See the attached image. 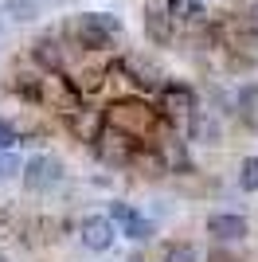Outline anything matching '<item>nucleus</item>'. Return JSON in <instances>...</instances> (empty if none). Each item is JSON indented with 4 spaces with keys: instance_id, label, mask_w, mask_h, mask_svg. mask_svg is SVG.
<instances>
[{
    "instance_id": "obj_16",
    "label": "nucleus",
    "mask_w": 258,
    "mask_h": 262,
    "mask_svg": "<svg viewBox=\"0 0 258 262\" xmlns=\"http://www.w3.org/2000/svg\"><path fill=\"white\" fill-rule=\"evenodd\" d=\"M0 262H8V258H4V254H0Z\"/></svg>"
},
{
    "instance_id": "obj_1",
    "label": "nucleus",
    "mask_w": 258,
    "mask_h": 262,
    "mask_svg": "<svg viewBox=\"0 0 258 262\" xmlns=\"http://www.w3.org/2000/svg\"><path fill=\"white\" fill-rule=\"evenodd\" d=\"M118 32H121V24L114 20V16H106V12H90V16H82L78 28H75V35H78L82 47H106Z\"/></svg>"
},
{
    "instance_id": "obj_8",
    "label": "nucleus",
    "mask_w": 258,
    "mask_h": 262,
    "mask_svg": "<svg viewBox=\"0 0 258 262\" xmlns=\"http://www.w3.org/2000/svg\"><path fill=\"white\" fill-rule=\"evenodd\" d=\"M239 188L243 192H258V157H247L239 164Z\"/></svg>"
},
{
    "instance_id": "obj_7",
    "label": "nucleus",
    "mask_w": 258,
    "mask_h": 262,
    "mask_svg": "<svg viewBox=\"0 0 258 262\" xmlns=\"http://www.w3.org/2000/svg\"><path fill=\"white\" fill-rule=\"evenodd\" d=\"M35 59H39L43 67H59L63 63V51H59V43H55L51 35H43L39 43H35Z\"/></svg>"
},
{
    "instance_id": "obj_2",
    "label": "nucleus",
    "mask_w": 258,
    "mask_h": 262,
    "mask_svg": "<svg viewBox=\"0 0 258 262\" xmlns=\"http://www.w3.org/2000/svg\"><path fill=\"white\" fill-rule=\"evenodd\" d=\"M78 235H82V247H90V251H110L114 247V219L90 215V219H82Z\"/></svg>"
},
{
    "instance_id": "obj_12",
    "label": "nucleus",
    "mask_w": 258,
    "mask_h": 262,
    "mask_svg": "<svg viewBox=\"0 0 258 262\" xmlns=\"http://www.w3.org/2000/svg\"><path fill=\"white\" fill-rule=\"evenodd\" d=\"M164 262H196V251H192V247H168Z\"/></svg>"
},
{
    "instance_id": "obj_9",
    "label": "nucleus",
    "mask_w": 258,
    "mask_h": 262,
    "mask_svg": "<svg viewBox=\"0 0 258 262\" xmlns=\"http://www.w3.org/2000/svg\"><path fill=\"white\" fill-rule=\"evenodd\" d=\"M164 102H168L172 110H196L192 94H188L184 86H168V90H164Z\"/></svg>"
},
{
    "instance_id": "obj_3",
    "label": "nucleus",
    "mask_w": 258,
    "mask_h": 262,
    "mask_svg": "<svg viewBox=\"0 0 258 262\" xmlns=\"http://www.w3.org/2000/svg\"><path fill=\"white\" fill-rule=\"evenodd\" d=\"M59 180V161L51 157H32L28 168H24V184L32 188V192H43V188H51Z\"/></svg>"
},
{
    "instance_id": "obj_13",
    "label": "nucleus",
    "mask_w": 258,
    "mask_h": 262,
    "mask_svg": "<svg viewBox=\"0 0 258 262\" xmlns=\"http://www.w3.org/2000/svg\"><path fill=\"white\" fill-rule=\"evenodd\" d=\"M16 172H20V161L4 149V153H0V176H16Z\"/></svg>"
},
{
    "instance_id": "obj_14",
    "label": "nucleus",
    "mask_w": 258,
    "mask_h": 262,
    "mask_svg": "<svg viewBox=\"0 0 258 262\" xmlns=\"http://www.w3.org/2000/svg\"><path fill=\"white\" fill-rule=\"evenodd\" d=\"M129 211H133L129 204H114V208H110V219H121V223H125V219H129Z\"/></svg>"
},
{
    "instance_id": "obj_11",
    "label": "nucleus",
    "mask_w": 258,
    "mask_h": 262,
    "mask_svg": "<svg viewBox=\"0 0 258 262\" xmlns=\"http://www.w3.org/2000/svg\"><path fill=\"white\" fill-rule=\"evenodd\" d=\"M16 141H20V129L12 121H0V149H16Z\"/></svg>"
},
{
    "instance_id": "obj_10",
    "label": "nucleus",
    "mask_w": 258,
    "mask_h": 262,
    "mask_svg": "<svg viewBox=\"0 0 258 262\" xmlns=\"http://www.w3.org/2000/svg\"><path fill=\"white\" fill-rule=\"evenodd\" d=\"M8 12L16 20H35V0H8Z\"/></svg>"
},
{
    "instance_id": "obj_15",
    "label": "nucleus",
    "mask_w": 258,
    "mask_h": 262,
    "mask_svg": "<svg viewBox=\"0 0 258 262\" xmlns=\"http://www.w3.org/2000/svg\"><path fill=\"white\" fill-rule=\"evenodd\" d=\"M196 137H215V125L200 118V121H196Z\"/></svg>"
},
{
    "instance_id": "obj_6",
    "label": "nucleus",
    "mask_w": 258,
    "mask_h": 262,
    "mask_svg": "<svg viewBox=\"0 0 258 262\" xmlns=\"http://www.w3.org/2000/svg\"><path fill=\"white\" fill-rule=\"evenodd\" d=\"M125 239L149 243V239H153V223H149V219H141L137 211H129V219H125Z\"/></svg>"
},
{
    "instance_id": "obj_5",
    "label": "nucleus",
    "mask_w": 258,
    "mask_h": 262,
    "mask_svg": "<svg viewBox=\"0 0 258 262\" xmlns=\"http://www.w3.org/2000/svg\"><path fill=\"white\" fill-rule=\"evenodd\" d=\"M172 20H200L204 16V0H168Z\"/></svg>"
},
{
    "instance_id": "obj_4",
    "label": "nucleus",
    "mask_w": 258,
    "mask_h": 262,
    "mask_svg": "<svg viewBox=\"0 0 258 262\" xmlns=\"http://www.w3.org/2000/svg\"><path fill=\"white\" fill-rule=\"evenodd\" d=\"M207 235H215V239H243L247 235V219L243 215H211L207 219Z\"/></svg>"
}]
</instances>
